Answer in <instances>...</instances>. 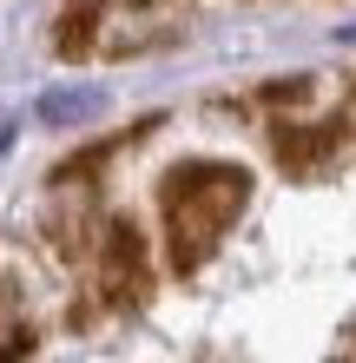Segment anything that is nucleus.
Masks as SVG:
<instances>
[{
	"label": "nucleus",
	"mask_w": 356,
	"mask_h": 363,
	"mask_svg": "<svg viewBox=\"0 0 356 363\" xmlns=\"http://www.w3.org/2000/svg\"><path fill=\"white\" fill-rule=\"evenodd\" d=\"M251 199V179L238 165H185L165 179V225H172V264L198 271L212 251L224 245L231 218Z\"/></svg>",
	"instance_id": "nucleus-1"
},
{
	"label": "nucleus",
	"mask_w": 356,
	"mask_h": 363,
	"mask_svg": "<svg viewBox=\"0 0 356 363\" xmlns=\"http://www.w3.org/2000/svg\"><path fill=\"white\" fill-rule=\"evenodd\" d=\"M343 145V125L337 119H310V125H277V159L290 172H317V165Z\"/></svg>",
	"instance_id": "nucleus-2"
},
{
	"label": "nucleus",
	"mask_w": 356,
	"mask_h": 363,
	"mask_svg": "<svg viewBox=\"0 0 356 363\" xmlns=\"http://www.w3.org/2000/svg\"><path fill=\"white\" fill-rule=\"evenodd\" d=\"M99 113V93L93 86H79V93H47L40 99V119L47 125H73V119H93Z\"/></svg>",
	"instance_id": "nucleus-3"
}]
</instances>
